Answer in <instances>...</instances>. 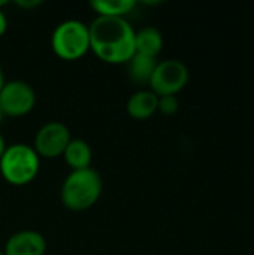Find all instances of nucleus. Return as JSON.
<instances>
[{"label":"nucleus","mask_w":254,"mask_h":255,"mask_svg":"<svg viewBox=\"0 0 254 255\" xmlns=\"http://www.w3.org/2000/svg\"><path fill=\"white\" fill-rule=\"evenodd\" d=\"M90 49L105 63L123 64L135 55V30L126 18L97 16L90 25Z\"/></svg>","instance_id":"nucleus-1"},{"label":"nucleus","mask_w":254,"mask_h":255,"mask_svg":"<svg viewBox=\"0 0 254 255\" xmlns=\"http://www.w3.org/2000/svg\"><path fill=\"white\" fill-rule=\"evenodd\" d=\"M102 179L100 175L88 167L82 170H72L61 185V203L75 212L91 208L100 197Z\"/></svg>","instance_id":"nucleus-2"},{"label":"nucleus","mask_w":254,"mask_h":255,"mask_svg":"<svg viewBox=\"0 0 254 255\" xmlns=\"http://www.w3.org/2000/svg\"><path fill=\"white\" fill-rule=\"evenodd\" d=\"M37 152L24 143L7 146L0 158L1 176L12 185H25L31 182L39 172Z\"/></svg>","instance_id":"nucleus-3"},{"label":"nucleus","mask_w":254,"mask_h":255,"mask_svg":"<svg viewBox=\"0 0 254 255\" xmlns=\"http://www.w3.org/2000/svg\"><path fill=\"white\" fill-rule=\"evenodd\" d=\"M51 46L54 54L61 60L73 61L81 58L90 49L88 25L78 19L60 22L51 36Z\"/></svg>","instance_id":"nucleus-4"},{"label":"nucleus","mask_w":254,"mask_h":255,"mask_svg":"<svg viewBox=\"0 0 254 255\" xmlns=\"http://www.w3.org/2000/svg\"><path fill=\"white\" fill-rule=\"evenodd\" d=\"M189 82L187 66L175 58L163 60L157 63L154 73L150 79L151 91L157 96H175Z\"/></svg>","instance_id":"nucleus-5"},{"label":"nucleus","mask_w":254,"mask_h":255,"mask_svg":"<svg viewBox=\"0 0 254 255\" xmlns=\"http://www.w3.org/2000/svg\"><path fill=\"white\" fill-rule=\"evenodd\" d=\"M36 105L34 90L24 81L4 82L0 90V108L4 117L27 115Z\"/></svg>","instance_id":"nucleus-6"},{"label":"nucleus","mask_w":254,"mask_h":255,"mask_svg":"<svg viewBox=\"0 0 254 255\" xmlns=\"http://www.w3.org/2000/svg\"><path fill=\"white\" fill-rule=\"evenodd\" d=\"M72 140L69 128L57 121L48 123L42 126L34 137L33 149L37 152L39 157L45 158H57L63 155L66 146Z\"/></svg>","instance_id":"nucleus-7"},{"label":"nucleus","mask_w":254,"mask_h":255,"mask_svg":"<svg viewBox=\"0 0 254 255\" xmlns=\"http://www.w3.org/2000/svg\"><path fill=\"white\" fill-rule=\"evenodd\" d=\"M45 251L46 242L34 230H22L12 235L3 250L4 255H43Z\"/></svg>","instance_id":"nucleus-8"},{"label":"nucleus","mask_w":254,"mask_h":255,"mask_svg":"<svg viewBox=\"0 0 254 255\" xmlns=\"http://www.w3.org/2000/svg\"><path fill=\"white\" fill-rule=\"evenodd\" d=\"M159 97L151 90H141L127 100V114L135 120H148L157 112Z\"/></svg>","instance_id":"nucleus-9"},{"label":"nucleus","mask_w":254,"mask_h":255,"mask_svg":"<svg viewBox=\"0 0 254 255\" xmlns=\"http://www.w3.org/2000/svg\"><path fill=\"white\" fill-rule=\"evenodd\" d=\"M163 48V36L154 27H144L135 31V54L156 58Z\"/></svg>","instance_id":"nucleus-10"},{"label":"nucleus","mask_w":254,"mask_h":255,"mask_svg":"<svg viewBox=\"0 0 254 255\" xmlns=\"http://www.w3.org/2000/svg\"><path fill=\"white\" fill-rule=\"evenodd\" d=\"M63 157H64L66 164L72 170H82V169L90 167L93 152H91L90 145L85 140L72 139L69 142V145L66 146V149L63 152Z\"/></svg>","instance_id":"nucleus-11"},{"label":"nucleus","mask_w":254,"mask_h":255,"mask_svg":"<svg viewBox=\"0 0 254 255\" xmlns=\"http://www.w3.org/2000/svg\"><path fill=\"white\" fill-rule=\"evenodd\" d=\"M91 7L97 13V16H111V18H124L130 13L136 1L135 0H93Z\"/></svg>","instance_id":"nucleus-12"},{"label":"nucleus","mask_w":254,"mask_h":255,"mask_svg":"<svg viewBox=\"0 0 254 255\" xmlns=\"http://www.w3.org/2000/svg\"><path fill=\"white\" fill-rule=\"evenodd\" d=\"M129 75L130 78L138 84H150V79L154 73V69L157 66V60L153 57L135 54L129 63Z\"/></svg>","instance_id":"nucleus-13"},{"label":"nucleus","mask_w":254,"mask_h":255,"mask_svg":"<svg viewBox=\"0 0 254 255\" xmlns=\"http://www.w3.org/2000/svg\"><path fill=\"white\" fill-rule=\"evenodd\" d=\"M180 108V102L175 96H162L159 97L157 111H160L163 115H174L177 114Z\"/></svg>","instance_id":"nucleus-14"},{"label":"nucleus","mask_w":254,"mask_h":255,"mask_svg":"<svg viewBox=\"0 0 254 255\" xmlns=\"http://www.w3.org/2000/svg\"><path fill=\"white\" fill-rule=\"evenodd\" d=\"M42 1L40 0H18L16 1V4L19 6V7H24V9H30V7H36V6H39Z\"/></svg>","instance_id":"nucleus-15"},{"label":"nucleus","mask_w":254,"mask_h":255,"mask_svg":"<svg viewBox=\"0 0 254 255\" xmlns=\"http://www.w3.org/2000/svg\"><path fill=\"white\" fill-rule=\"evenodd\" d=\"M6 27H7V19H6L4 13L1 12V9H0V37L4 34V31H6Z\"/></svg>","instance_id":"nucleus-16"},{"label":"nucleus","mask_w":254,"mask_h":255,"mask_svg":"<svg viewBox=\"0 0 254 255\" xmlns=\"http://www.w3.org/2000/svg\"><path fill=\"white\" fill-rule=\"evenodd\" d=\"M6 151V143H4V137L0 134V158H1V155H3V152Z\"/></svg>","instance_id":"nucleus-17"},{"label":"nucleus","mask_w":254,"mask_h":255,"mask_svg":"<svg viewBox=\"0 0 254 255\" xmlns=\"http://www.w3.org/2000/svg\"><path fill=\"white\" fill-rule=\"evenodd\" d=\"M3 85H4V76H3V70L0 67V90L3 88Z\"/></svg>","instance_id":"nucleus-18"},{"label":"nucleus","mask_w":254,"mask_h":255,"mask_svg":"<svg viewBox=\"0 0 254 255\" xmlns=\"http://www.w3.org/2000/svg\"><path fill=\"white\" fill-rule=\"evenodd\" d=\"M3 118H4V114H3V111H1V108H0V124L3 123Z\"/></svg>","instance_id":"nucleus-19"},{"label":"nucleus","mask_w":254,"mask_h":255,"mask_svg":"<svg viewBox=\"0 0 254 255\" xmlns=\"http://www.w3.org/2000/svg\"><path fill=\"white\" fill-rule=\"evenodd\" d=\"M0 255H4V253H3V251H0Z\"/></svg>","instance_id":"nucleus-20"}]
</instances>
